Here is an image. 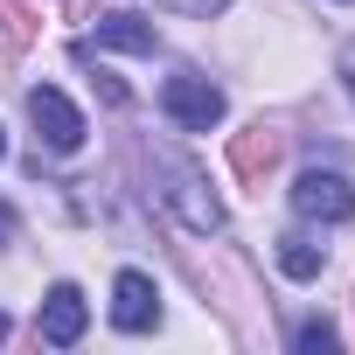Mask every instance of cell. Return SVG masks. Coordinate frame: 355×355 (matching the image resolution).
Segmentation results:
<instances>
[{"label": "cell", "mask_w": 355, "mask_h": 355, "mask_svg": "<svg viewBox=\"0 0 355 355\" xmlns=\"http://www.w3.org/2000/svg\"><path fill=\"white\" fill-rule=\"evenodd\" d=\"M153 21H139V15H112V21H98V49H132V56H153Z\"/></svg>", "instance_id": "ba28073f"}, {"label": "cell", "mask_w": 355, "mask_h": 355, "mask_svg": "<svg viewBox=\"0 0 355 355\" xmlns=\"http://www.w3.org/2000/svg\"><path fill=\"white\" fill-rule=\"evenodd\" d=\"M167 8H174V15H196V21H209V15H223V8H230V0H167Z\"/></svg>", "instance_id": "7c38bea8"}, {"label": "cell", "mask_w": 355, "mask_h": 355, "mask_svg": "<svg viewBox=\"0 0 355 355\" xmlns=\"http://www.w3.org/2000/svg\"><path fill=\"white\" fill-rule=\"evenodd\" d=\"M279 153H286V132L265 125V119H251L244 132H230V167H237V182H251V189H265V174L279 167Z\"/></svg>", "instance_id": "5b68a950"}, {"label": "cell", "mask_w": 355, "mask_h": 355, "mask_svg": "<svg viewBox=\"0 0 355 355\" xmlns=\"http://www.w3.org/2000/svg\"><path fill=\"white\" fill-rule=\"evenodd\" d=\"M112 320H119L125 334H146V327L160 320V293H153L146 272H119V286H112Z\"/></svg>", "instance_id": "8992f818"}, {"label": "cell", "mask_w": 355, "mask_h": 355, "mask_svg": "<svg viewBox=\"0 0 355 355\" xmlns=\"http://www.w3.org/2000/svg\"><path fill=\"white\" fill-rule=\"evenodd\" d=\"M348 91H355V56H348Z\"/></svg>", "instance_id": "2e32d148"}, {"label": "cell", "mask_w": 355, "mask_h": 355, "mask_svg": "<svg viewBox=\"0 0 355 355\" xmlns=\"http://www.w3.org/2000/svg\"><path fill=\"white\" fill-rule=\"evenodd\" d=\"M0 244H15V209L0 202Z\"/></svg>", "instance_id": "5bb4252c"}, {"label": "cell", "mask_w": 355, "mask_h": 355, "mask_svg": "<svg viewBox=\"0 0 355 355\" xmlns=\"http://www.w3.org/2000/svg\"><path fill=\"white\" fill-rule=\"evenodd\" d=\"M279 265H286L293 279H313V272H320V251H313L306 237H279Z\"/></svg>", "instance_id": "30bf717a"}, {"label": "cell", "mask_w": 355, "mask_h": 355, "mask_svg": "<svg viewBox=\"0 0 355 355\" xmlns=\"http://www.w3.org/2000/svg\"><path fill=\"white\" fill-rule=\"evenodd\" d=\"M70 21H91V0H70Z\"/></svg>", "instance_id": "9a60e30c"}, {"label": "cell", "mask_w": 355, "mask_h": 355, "mask_svg": "<svg viewBox=\"0 0 355 355\" xmlns=\"http://www.w3.org/2000/svg\"><path fill=\"white\" fill-rule=\"evenodd\" d=\"M153 196H160V209H167L174 223L196 230V237H216V230H223V202L209 196L202 167L182 160V153H160V160H153Z\"/></svg>", "instance_id": "6da1fadb"}, {"label": "cell", "mask_w": 355, "mask_h": 355, "mask_svg": "<svg viewBox=\"0 0 355 355\" xmlns=\"http://www.w3.org/2000/svg\"><path fill=\"white\" fill-rule=\"evenodd\" d=\"M91 84H98V98H105V105H125V84H119V77H112V70H98V77H91Z\"/></svg>", "instance_id": "4fadbf2b"}, {"label": "cell", "mask_w": 355, "mask_h": 355, "mask_svg": "<svg viewBox=\"0 0 355 355\" xmlns=\"http://www.w3.org/2000/svg\"><path fill=\"white\" fill-rule=\"evenodd\" d=\"M293 209L306 223H355V189L341 182L334 167H306L293 182Z\"/></svg>", "instance_id": "3957f363"}, {"label": "cell", "mask_w": 355, "mask_h": 355, "mask_svg": "<svg viewBox=\"0 0 355 355\" xmlns=\"http://www.w3.org/2000/svg\"><path fill=\"white\" fill-rule=\"evenodd\" d=\"M84 320H91L84 293H77V286H49V300H42V320H35V334H42L49 348H70V341L84 334Z\"/></svg>", "instance_id": "52a82bcc"}, {"label": "cell", "mask_w": 355, "mask_h": 355, "mask_svg": "<svg viewBox=\"0 0 355 355\" xmlns=\"http://www.w3.org/2000/svg\"><path fill=\"white\" fill-rule=\"evenodd\" d=\"M0 42H8V49H28L35 42V15L21 8V0H0Z\"/></svg>", "instance_id": "9c48e42d"}, {"label": "cell", "mask_w": 355, "mask_h": 355, "mask_svg": "<svg viewBox=\"0 0 355 355\" xmlns=\"http://www.w3.org/2000/svg\"><path fill=\"white\" fill-rule=\"evenodd\" d=\"M293 341H300V348H334V327H327V320H300Z\"/></svg>", "instance_id": "8fae6325"}, {"label": "cell", "mask_w": 355, "mask_h": 355, "mask_svg": "<svg viewBox=\"0 0 355 355\" xmlns=\"http://www.w3.org/2000/svg\"><path fill=\"white\" fill-rule=\"evenodd\" d=\"M0 153H8V132H0Z\"/></svg>", "instance_id": "ac0fdd59"}, {"label": "cell", "mask_w": 355, "mask_h": 355, "mask_svg": "<svg viewBox=\"0 0 355 355\" xmlns=\"http://www.w3.org/2000/svg\"><path fill=\"white\" fill-rule=\"evenodd\" d=\"M160 112H167L174 125H189V132H209V125L223 119V91H216L202 70H174V77L160 84Z\"/></svg>", "instance_id": "7a4b0ae2"}, {"label": "cell", "mask_w": 355, "mask_h": 355, "mask_svg": "<svg viewBox=\"0 0 355 355\" xmlns=\"http://www.w3.org/2000/svg\"><path fill=\"white\" fill-rule=\"evenodd\" d=\"M0 341H8V313H0Z\"/></svg>", "instance_id": "e0dca14e"}, {"label": "cell", "mask_w": 355, "mask_h": 355, "mask_svg": "<svg viewBox=\"0 0 355 355\" xmlns=\"http://www.w3.org/2000/svg\"><path fill=\"white\" fill-rule=\"evenodd\" d=\"M28 119H35V132H42L49 153H77V146H84V112H77L56 84H35V91H28Z\"/></svg>", "instance_id": "277c9868"}]
</instances>
